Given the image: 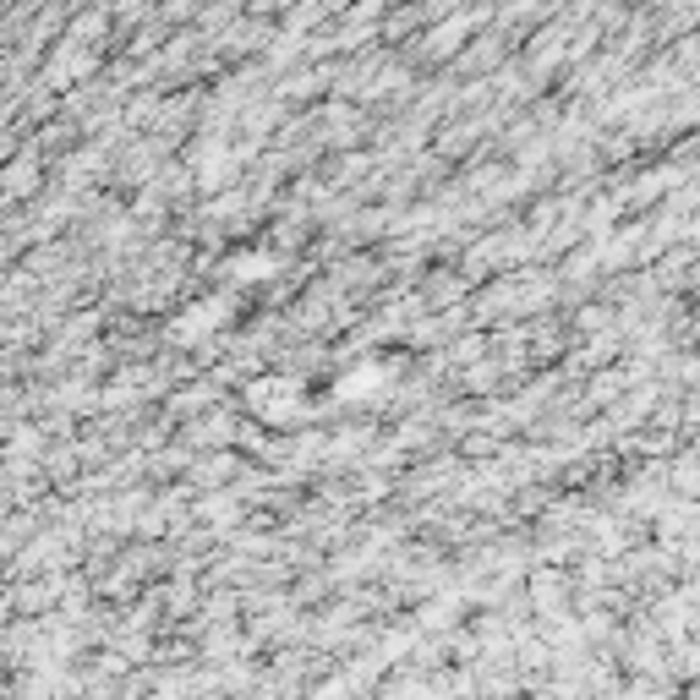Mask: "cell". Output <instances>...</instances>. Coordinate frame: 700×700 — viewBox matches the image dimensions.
<instances>
[{
  "label": "cell",
  "mask_w": 700,
  "mask_h": 700,
  "mask_svg": "<svg viewBox=\"0 0 700 700\" xmlns=\"http://www.w3.org/2000/svg\"><path fill=\"white\" fill-rule=\"evenodd\" d=\"M247 405L263 416V422H296V416H301V400H296V383H290V378L252 383V389H247Z\"/></svg>",
  "instance_id": "cell-1"
},
{
  "label": "cell",
  "mask_w": 700,
  "mask_h": 700,
  "mask_svg": "<svg viewBox=\"0 0 700 700\" xmlns=\"http://www.w3.org/2000/svg\"><path fill=\"white\" fill-rule=\"evenodd\" d=\"M225 318H230V301H225V296H208V301H197L192 312H181L170 334H175V340H186V345H192V340H203L208 329H219Z\"/></svg>",
  "instance_id": "cell-2"
},
{
  "label": "cell",
  "mask_w": 700,
  "mask_h": 700,
  "mask_svg": "<svg viewBox=\"0 0 700 700\" xmlns=\"http://www.w3.org/2000/svg\"><path fill=\"white\" fill-rule=\"evenodd\" d=\"M372 389H389V367H361V372H350V378L340 383L345 400H378Z\"/></svg>",
  "instance_id": "cell-3"
},
{
  "label": "cell",
  "mask_w": 700,
  "mask_h": 700,
  "mask_svg": "<svg viewBox=\"0 0 700 700\" xmlns=\"http://www.w3.org/2000/svg\"><path fill=\"white\" fill-rule=\"evenodd\" d=\"M274 252H241L236 263H230V279H236V285H252V279H268L274 274Z\"/></svg>",
  "instance_id": "cell-4"
},
{
  "label": "cell",
  "mask_w": 700,
  "mask_h": 700,
  "mask_svg": "<svg viewBox=\"0 0 700 700\" xmlns=\"http://www.w3.org/2000/svg\"><path fill=\"white\" fill-rule=\"evenodd\" d=\"M471 28H476V17H471V11H465V17H454L449 28H438L433 39H427V50H433V55H454V44H460V39H465V33H471Z\"/></svg>",
  "instance_id": "cell-5"
},
{
  "label": "cell",
  "mask_w": 700,
  "mask_h": 700,
  "mask_svg": "<svg viewBox=\"0 0 700 700\" xmlns=\"http://www.w3.org/2000/svg\"><path fill=\"white\" fill-rule=\"evenodd\" d=\"M203 515H208V520H219V531H225V525H230V520H236V515H241V509H236V504H230V498H208V504H203Z\"/></svg>",
  "instance_id": "cell-6"
},
{
  "label": "cell",
  "mask_w": 700,
  "mask_h": 700,
  "mask_svg": "<svg viewBox=\"0 0 700 700\" xmlns=\"http://www.w3.org/2000/svg\"><path fill=\"white\" fill-rule=\"evenodd\" d=\"M28 186H33V165H28V159H22V165L11 170V192H28Z\"/></svg>",
  "instance_id": "cell-7"
}]
</instances>
